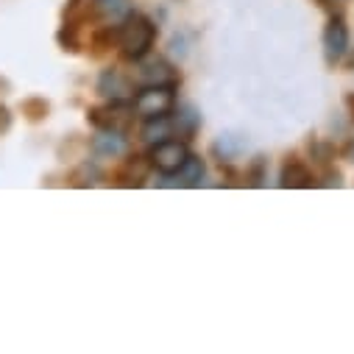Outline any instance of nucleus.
<instances>
[{"label":"nucleus","mask_w":354,"mask_h":354,"mask_svg":"<svg viewBox=\"0 0 354 354\" xmlns=\"http://www.w3.org/2000/svg\"><path fill=\"white\" fill-rule=\"evenodd\" d=\"M156 42V26L142 17V15H129L120 23V34H118V48L123 53V59L129 62H140L148 56V50Z\"/></svg>","instance_id":"nucleus-1"},{"label":"nucleus","mask_w":354,"mask_h":354,"mask_svg":"<svg viewBox=\"0 0 354 354\" xmlns=\"http://www.w3.org/2000/svg\"><path fill=\"white\" fill-rule=\"evenodd\" d=\"M176 109V84H145L134 95V112L142 120L167 118Z\"/></svg>","instance_id":"nucleus-2"},{"label":"nucleus","mask_w":354,"mask_h":354,"mask_svg":"<svg viewBox=\"0 0 354 354\" xmlns=\"http://www.w3.org/2000/svg\"><path fill=\"white\" fill-rule=\"evenodd\" d=\"M187 156H190V151H187V145H185L182 140H162V142H156V145L151 148L148 162H151V167H156L162 176H173V173L182 170V165H185Z\"/></svg>","instance_id":"nucleus-3"},{"label":"nucleus","mask_w":354,"mask_h":354,"mask_svg":"<svg viewBox=\"0 0 354 354\" xmlns=\"http://www.w3.org/2000/svg\"><path fill=\"white\" fill-rule=\"evenodd\" d=\"M131 115H134V104L112 101L104 109H90V115H86V118H90V123L98 131H126L129 123H131Z\"/></svg>","instance_id":"nucleus-4"},{"label":"nucleus","mask_w":354,"mask_h":354,"mask_svg":"<svg viewBox=\"0 0 354 354\" xmlns=\"http://www.w3.org/2000/svg\"><path fill=\"white\" fill-rule=\"evenodd\" d=\"M348 50V28H346V20L343 17H332L324 28V53H326V62L335 64L346 56Z\"/></svg>","instance_id":"nucleus-5"},{"label":"nucleus","mask_w":354,"mask_h":354,"mask_svg":"<svg viewBox=\"0 0 354 354\" xmlns=\"http://www.w3.org/2000/svg\"><path fill=\"white\" fill-rule=\"evenodd\" d=\"M98 95L109 101H129L131 98V81L123 78L118 70H104L98 78Z\"/></svg>","instance_id":"nucleus-6"},{"label":"nucleus","mask_w":354,"mask_h":354,"mask_svg":"<svg viewBox=\"0 0 354 354\" xmlns=\"http://www.w3.org/2000/svg\"><path fill=\"white\" fill-rule=\"evenodd\" d=\"M129 148L123 131H98L93 137V151L98 156H106V159H115V156H123Z\"/></svg>","instance_id":"nucleus-7"},{"label":"nucleus","mask_w":354,"mask_h":354,"mask_svg":"<svg viewBox=\"0 0 354 354\" xmlns=\"http://www.w3.org/2000/svg\"><path fill=\"white\" fill-rule=\"evenodd\" d=\"M285 190H296V187H313L315 182H313V173H310V167L307 165H301V162H288L285 167H282V182H279Z\"/></svg>","instance_id":"nucleus-8"},{"label":"nucleus","mask_w":354,"mask_h":354,"mask_svg":"<svg viewBox=\"0 0 354 354\" xmlns=\"http://www.w3.org/2000/svg\"><path fill=\"white\" fill-rule=\"evenodd\" d=\"M148 167H151V162H148L145 156H131V159L126 162V167L118 173V179H120V185H126V187H140V185H145Z\"/></svg>","instance_id":"nucleus-9"},{"label":"nucleus","mask_w":354,"mask_h":354,"mask_svg":"<svg viewBox=\"0 0 354 354\" xmlns=\"http://www.w3.org/2000/svg\"><path fill=\"white\" fill-rule=\"evenodd\" d=\"M201 126V115L193 109V106H182L179 112H176V120H173V131L185 137V140H193V134L198 131Z\"/></svg>","instance_id":"nucleus-10"},{"label":"nucleus","mask_w":354,"mask_h":354,"mask_svg":"<svg viewBox=\"0 0 354 354\" xmlns=\"http://www.w3.org/2000/svg\"><path fill=\"white\" fill-rule=\"evenodd\" d=\"M204 173H207V165H204V159L201 156H196V153H190L187 159H185V165H182V170H179V185H185V187H198L201 182H204Z\"/></svg>","instance_id":"nucleus-11"},{"label":"nucleus","mask_w":354,"mask_h":354,"mask_svg":"<svg viewBox=\"0 0 354 354\" xmlns=\"http://www.w3.org/2000/svg\"><path fill=\"white\" fill-rule=\"evenodd\" d=\"M170 131H173V123H170L167 118L145 120V126H142V140H145V142H151V145H156V142L167 140V137H170Z\"/></svg>","instance_id":"nucleus-12"},{"label":"nucleus","mask_w":354,"mask_h":354,"mask_svg":"<svg viewBox=\"0 0 354 354\" xmlns=\"http://www.w3.org/2000/svg\"><path fill=\"white\" fill-rule=\"evenodd\" d=\"M140 78H142L145 84H176V75L170 73V67H167L165 62H151V64H145L142 73H140Z\"/></svg>","instance_id":"nucleus-13"},{"label":"nucleus","mask_w":354,"mask_h":354,"mask_svg":"<svg viewBox=\"0 0 354 354\" xmlns=\"http://www.w3.org/2000/svg\"><path fill=\"white\" fill-rule=\"evenodd\" d=\"M262 167H265V162H262V156H257V162H254V167H251V185H254V187H259L262 179H265Z\"/></svg>","instance_id":"nucleus-14"},{"label":"nucleus","mask_w":354,"mask_h":354,"mask_svg":"<svg viewBox=\"0 0 354 354\" xmlns=\"http://www.w3.org/2000/svg\"><path fill=\"white\" fill-rule=\"evenodd\" d=\"M9 126H12V115H9V109L3 104H0V134L9 131Z\"/></svg>","instance_id":"nucleus-15"},{"label":"nucleus","mask_w":354,"mask_h":354,"mask_svg":"<svg viewBox=\"0 0 354 354\" xmlns=\"http://www.w3.org/2000/svg\"><path fill=\"white\" fill-rule=\"evenodd\" d=\"M346 156H348V162H354V142L346 145Z\"/></svg>","instance_id":"nucleus-16"},{"label":"nucleus","mask_w":354,"mask_h":354,"mask_svg":"<svg viewBox=\"0 0 354 354\" xmlns=\"http://www.w3.org/2000/svg\"><path fill=\"white\" fill-rule=\"evenodd\" d=\"M348 106H351V109H354V95H351V98H348Z\"/></svg>","instance_id":"nucleus-17"}]
</instances>
